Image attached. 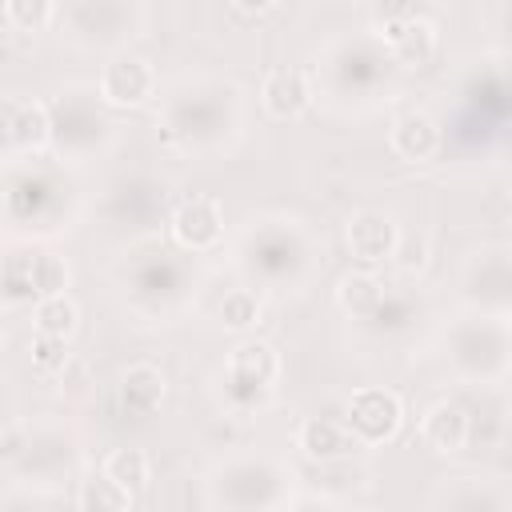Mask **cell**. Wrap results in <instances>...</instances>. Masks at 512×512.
<instances>
[{"label":"cell","instance_id":"1","mask_svg":"<svg viewBox=\"0 0 512 512\" xmlns=\"http://www.w3.org/2000/svg\"><path fill=\"white\" fill-rule=\"evenodd\" d=\"M244 124V100L232 80L184 76L160 100V128L168 144L184 152H216L236 140Z\"/></svg>","mask_w":512,"mask_h":512},{"label":"cell","instance_id":"2","mask_svg":"<svg viewBox=\"0 0 512 512\" xmlns=\"http://www.w3.org/2000/svg\"><path fill=\"white\" fill-rule=\"evenodd\" d=\"M316 256H320L316 236L296 216H280V212L252 220L236 240V268L252 284L276 292L300 288L312 276Z\"/></svg>","mask_w":512,"mask_h":512},{"label":"cell","instance_id":"3","mask_svg":"<svg viewBox=\"0 0 512 512\" xmlns=\"http://www.w3.org/2000/svg\"><path fill=\"white\" fill-rule=\"evenodd\" d=\"M124 296L144 316H168L188 300L192 268L180 252L164 248L156 236H140L128 248V260L120 264Z\"/></svg>","mask_w":512,"mask_h":512},{"label":"cell","instance_id":"4","mask_svg":"<svg viewBox=\"0 0 512 512\" xmlns=\"http://www.w3.org/2000/svg\"><path fill=\"white\" fill-rule=\"evenodd\" d=\"M48 116H52V152L72 164L92 160L116 136V124L96 84H80V80L60 84L48 96Z\"/></svg>","mask_w":512,"mask_h":512},{"label":"cell","instance_id":"5","mask_svg":"<svg viewBox=\"0 0 512 512\" xmlns=\"http://www.w3.org/2000/svg\"><path fill=\"white\" fill-rule=\"evenodd\" d=\"M204 488L220 512H284L292 472L272 456H228L208 472Z\"/></svg>","mask_w":512,"mask_h":512},{"label":"cell","instance_id":"6","mask_svg":"<svg viewBox=\"0 0 512 512\" xmlns=\"http://www.w3.org/2000/svg\"><path fill=\"white\" fill-rule=\"evenodd\" d=\"M448 364L468 384H500L512 372V324L468 312L444 332Z\"/></svg>","mask_w":512,"mask_h":512},{"label":"cell","instance_id":"7","mask_svg":"<svg viewBox=\"0 0 512 512\" xmlns=\"http://www.w3.org/2000/svg\"><path fill=\"white\" fill-rule=\"evenodd\" d=\"M280 352L268 340L244 336L232 344L224 368H220V404L232 416H252L272 400V388L280 380Z\"/></svg>","mask_w":512,"mask_h":512},{"label":"cell","instance_id":"8","mask_svg":"<svg viewBox=\"0 0 512 512\" xmlns=\"http://www.w3.org/2000/svg\"><path fill=\"white\" fill-rule=\"evenodd\" d=\"M64 204H68V184L60 180L56 168L40 164V156L8 160V184H4L8 224L60 228L56 220L64 216Z\"/></svg>","mask_w":512,"mask_h":512},{"label":"cell","instance_id":"9","mask_svg":"<svg viewBox=\"0 0 512 512\" xmlns=\"http://www.w3.org/2000/svg\"><path fill=\"white\" fill-rule=\"evenodd\" d=\"M148 12L124 0H76L60 8V32L80 48H112L124 52L132 36L144 32Z\"/></svg>","mask_w":512,"mask_h":512},{"label":"cell","instance_id":"10","mask_svg":"<svg viewBox=\"0 0 512 512\" xmlns=\"http://www.w3.org/2000/svg\"><path fill=\"white\" fill-rule=\"evenodd\" d=\"M392 64H396L392 52L380 40H372V32H364V36H340L320 56V72L336 88V96H352V92L356 96H368L380 84L388 88V68Z\"/></svg>","mask_w":512,"mask_h":512},{"label":"cell","instance_id":"11","mask_svg":"<svg viewBox=\"0 0 512 512\" xmlns=\"http://www.w3.org/2000/svg\"><path fill=\"white\" fill-rule=\"evenodd\" d=\"M460 292L472 312L508 320L512 316V252L508 248H480L464 260Z\"/></svg>","mask_w":512,"mask_h":512},{"label":"cell","instance_id":"12","mask_svg":"<svg viewBox=\"0 0 512 512\" xmlns=\"http://www.w3.org/2000/svg\"><path fill=\"white\" fill-rule=\"evenodd\" d=\"M344 428L360 440V448L388 444L404 428V400L392 388H376V384L356 388L344 404Z\"/></svg>","mask_w":512,"mask_h":512},{"label":"cell","instance_id":"13","mask_svg":"<svg viewBox=\"0 0 512 512\" xmlns=\"http://www.w3.org/2000/svg\"><path fill=\"white\" fill-rule=\"evenodd\" d=\"M96 88H100L108 108H140L160 92V76H156V64L148 56L124 48V52H112L104 60Z\"/></svg>","mask_w":512,"mask_h":512},{"label":"cell","instance_id":"14","mask_svg":"<svg viewBox=\"0 0 512 512\" xmlns=\"http://www.w3.org/2000/svg\"><path fill=\"white\" fill-rule=\"evenodd\" d=\"M44 148H52L48 100L8 96L4 100V152H8V160H28V156H40Z\"/></svg>","mask_w":512,"mask_h":512},{"label":"cell","instance_id":"15","mask_svg":"<svg viewBox=\"0 0 512 512\" xmlns=\"http://www.w3.org/2000/svg\"><path fill=\"white\" fill-rule=\"evenodd\" d=\"M168 232L184 252H212L224 240V204L216 196H184L168 212Z\"/></svg>","mask_w":512,"mask_h":512},{"label":"cell","instance_id":"16","mask_svg":"<svg viewBox=\"0 0 512 512\" xmlns=\"http://www.w3.org/2000/svg\"><path fill=\"white\" fill-rule=\"evenodd\" d=\"M400 224L392 212L384 208H360L348 216L344 224V240H348V252L364 264V268H376V264H388L396 260V248H400Z\"/></svg>","mask_w":512,"mask_h":512},{"label":"cell","instance_id":"17","mask_svg":"<svg viewBox=\"0 0 512 512\" xmlns=\"http://www.w3.org/2000/svg\"><path fill=\"white\" fill-rule=\"evenodd\" d=\"M104 216L116 228H152L164 216V184L152 176H124L104 196Z\"/></svg>","mask_w":512,"mask_h":512},{"label":"cell","instance_id":"18","mask_svg":"<svg viewBox=\"0 0 512 512\" xmlns=\"http://www.w3.org/2000/svg\"><path fill=\"white\" fill-rule=\"evenodd\" d=\"M312 100H316V84L304 68L276 64L260 76V104L272 120H296L312 108Z\"/></svg>","mask_w":512,"mask_h":512},{"label":"cell","instance_id":"19","mask_svg":"<svg viewBox=\"0 0 512 512\" xmlns=\"http://www.w3.org/2000/svg\"><path fill=\"white\" fill-rule=\"evenodd\" d=\"M76 440L60 428H36L28 432L20 456L8 464V468H24L28 476L36 480H56V476H68L76 468Z\"/></svg>","mask_w":512,"mask_h":512},{"label":"cell","instance_id":"20","mask_svg":"<svg viewBox=\"0 0 512 512\" xmlns=\"http://www.w3.org/2000/svg\"><path fill=\"white\" fill-rule=\"evenodd\" d=\"M432 512H512V496L496 480L480 476H452L436 488Z\"/></svg>","mask_w":512,"mask_h":512},{"label":"cell","instance_id":"21","mask_svg":"<svg viewBox=\"0 0 512 512\" xmlns=\"http://www.w3.org/2000/svg\"><path fill=\"white\" fill-rule=\"evenodd\" d=\"M444 144V132L440 124L424 112V108H412V112H400L388 128V148L404 160V164H428Z\"/></svg>","mask_w":512,"mask_h":512},{"label":"cell","instance_id":"22","mask_svg":"<svg viewBox=\"0 0 512 512\" xmlns=\"http://www.w3.org/2000/svg\"><path fill=\"white\" fill-rule=\"evenodd\" d=\"M420 436L440 456L464 452L468 448V412H464L460 396H448V400L428 404V412L420 416Z\"/></svg>","mask_w":512,"mask_h":512},{"label":"cell","instance_id":"23","mask_svg":"<svg viewBox=\"0 0 512 512\" xmlns=\"http://www.w3.org/2000/svg\"><path fill=\"white\" fill-rule=\"evenodd\" d=\"M296 448H300L308 460L336 464V460H348V456L360 448V440L344 428V420L308 416V420H300V428H296Z\"/></svg>","mask_w":512,"mask_h":512},{"label":"cell","instance_id":"24","mask_svg":"<svg viewBox=\"0 0 512 512\" xmlns=\"http://www.w3.org/2000/svg\"><path fill=\"white\" fill-rule=\"evenodd\" d=\"M164 392H168V380H164V372H160L156 364H148V360L128 364V368L120 372V384H116L120 408H124L128 416H152V412L160 408Z\"/></svg>","mask_w":512,"mask_h":512},{"label":"cell","instance_id":"25","mask_svg":"<svg viewBox=\"0 0 512 512\" xmlns=\"http://www.w3.org/2000/svg\"><path fill=\"white\" fill-rule=\"evenodd\" d=\"M388 296H392V292L384 288V280H380L372 268L344 272L340 284H336V304H340L348 316H356V320H372V316L384 308Z\"/></svg>","mask_w":512,"mask_h":512},{"label":"cell","instance_id":"26","mask_svg":"<svg viewBox=\"0 0 512 512\" xmlns=\"http://www.w3.org/2000/svg\"><path fill=\"white\" fill-rule=\"evenodd\" d=\"M76 508L80 512H132V492L116 484L104 468H92L76 484Z\"/></svg>","mask_w":512,"mask_h":512},{"label":"cell","instance_id":"27","mask_svg":"<svg viewBox=\"0 0 512 512\" xmlns=\"http://www.w3.org/2000/svg\"><path fill=\"white\" fill-rule=\"evenodd\" d=\"M464 412H468V448H488L500 440L504 432V404L492 392H476V396H460Z\"/></svg>","mask_w":512,"mask_h":512},{"label":"cell","instance_id":"28","mask_svg":"<svg viewBox=\"0 0 512 512\" xmlns=\"http://www.w3.org/2000/svg\"><path fill=\"white\" fill-rule=\"evenodd\" d=\"M0 296L4 308L36 304V276H32V248H8L4 268H0Z\"/></svg>","mask_w":512,"mask_h":512},{"label":"cell","instance_id":"29","mask_svg":"<svg viewBox=\"0 0 512 512\" xmlns=\"http://www.w3.org/2000/svg\"><path fill=\"white\" fill-rule=\"evenodd\" d=\"M80 328V304L68 296V292H60V296H48V300H40V304H32V332H40V336H52V340H64L68 344V336Z\"/></svg>","mask_w":512,"mask_h":512},{"label":"cell","instance_id":"30","mask_svg":"<svg viewBox=\"0 0 512 512\" xmlns=\"http://www.w3.org/2000/svg\"><path fill=\"white\" fill-rule=\"evenodd\" d=\"M116 484H124L128 492H140L148 480H152V460L144 448H112L100 464Z\"/></svg>","mask_w":512,"mask_h":512},{"label":"cell","instance_id":"31","mask_svg":"<svg viewBox=\"0 0 512 512\" xmlns=\"http://www.w3.org/2000/svg\"><path fill=\"white\" fill-rule=\"evenodd\" d=\"M260 316H264V304H260V296H256L252 288H232V292H224V300H220V308H216V320H220L228 332H248V328L260 324Z\"/></svg>","mask_w":512,"mask_h":512},{"label":"cell","instance_id":"32","mask_svg":"<svg viewBox=\"0 0 512 512\" xmlns=\"http://www.w3.org/2000/svg\"><path fill=\"white\" fill-rule=\"evenodd\" d=\"M32 276H36V296L48 300V296H60V292L68 288L72 268H68V260H64L60 252H52V248H32ZM40 300H36V304H40Z\"/></svg>","mask_w":512,"mask_h":512},{"label":"cell","instance_id":"33","mask_svg":"<svg viewBox=\"0 0 512 512\" xmlns=\"http://www.w3.org/2000/svg\"><path fill=\"white\" fill-rule=\"evenodd\" d=\"M4 24L16 28V32H40L48 28L52 20H60V8L52 0H4L0 8Z\"/></svg>","mask_w":512,"mask_h":512},{"label":"cell","instance_id":"34","mask_svg":"<svg viewBox=\"0 0 512 512\" xmlns=\"http://www.w3.org/2000/svg\"><path fill=\"white\" fill-rule=\"evenodd\" d=\"M28 352H32V364L44 368V372H56V368L68 364V344L64 340H52V336H40V332H32Z\"/></svg>","mask_w":512,"mask_h":512},{"label":"cell","instance_id":"35","mask_svg":"<svg viewBox=\"0 0 512 512\" xmlns=\"http://www.w3.org/2000/svg\"><path fill=\"white\" fill-rule=\"evenodd\" d=\"M228 12L232 16H268V12H276V4L272 0H264V4H240V0H232Z\"/></svg>","mask_w":512,"mask_h":512},{"label":"cell","instance_id":"36","mask_svg":"<svg viewBox=\"0 0 512 512\" xmlns=\"http://www.w3.org/2000/svg\"><path fill=\"white\" fill-rule=\"evenodd\" d=\"M360 512H380V508H360Z\"/></svg>","mask_w":512,"mask_h":512},{"label":"cell","instance_id":"37","mask_svg":"<svg viewBox=\"0 0 512 512\" xmlns=\"http://www.w3.org/2000/svg\"><path fill=\"white\" fill-rule=\"evenodd\" d=\"M508 32H512V12H508Z\"/></svg>","mask_w":512,"mask_h":512}]
</instances>
